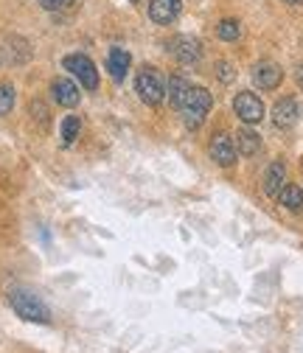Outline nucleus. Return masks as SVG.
<instances>
[{"label":"nucleus","instance_id":"obj_1","mask_svg":"<svg viewBox=\"0 0 303 353\" xmlns=\"http://www.w3.org/2000/svg\"><path fill=\"white\" fill-rule=\"evenodd\" d=\"M9 303H12V308L17 312V317H23V320H28V323H39V325L51 323V312H48V305L42 303L34 292L14 289V292L9 294Z\"/></svg>","mask_w":303,"mask_h":353},{"label":"nucleus","instance_id":"obj_2","mask_svg":"<svg viewBox=\"0 0 303 353\" xmlns=\"http://www.w3.org/2000/svg\"><path fill=\"white\" fill-rule=\"evenodd\" d=\"M135 90H138V96H141L144 104L157 107V104L166 99V81H163V76H160L157 70L144 68V70L138 73V79H135Z\"/></svg>","mask_w":303,"mask_h":353},{"label":"nucleus","instance_id":"obj_3","mask_svg":"<svg viewBox=\"0 0 303 353\" xmlns=\"http://www.w3.org/2000/svg\"><path fill=\"white\" fill-rule=\"evenodd\" d=\"M65 68L81 81V87H88V90H96V87H99V70H96V65L84 54L65 57Z\"/></svg>","mask_w":303,"mask_h":353},{"label":"nucleus","instance_id":"obj_4","mask_svg":"<svg viewBox=\"0 0 303 353\" xmlns=\"http://www.w3.org/2000/svg\"><path fill=\"white\" fill-rule=\"evenodd\" d=\"M233 110L244 123H258L264 118V104L255 93H239L233 101Z\"/></svg>","mask_w":303,"mask_h":353},{"label":"nucleus","instance_id":"obj_5","mask_svg":"<svg viewBox=\"0 0 303 353\" xmlns=\"http://www.w3.org/2000/svg\"><path fill=\"white\" fill-rule=\"evenodd\" d=\"M168 51H171V57H175L177 62H183V65H194L202 57V48H199V42L194 37H175L168 42Z\"/></svg>","mask_w":303,"mask_h":353},{"label":"nucleus","instance_id":"obj_6","mask_svg":"<svg viewBox=\"0 0 303 353\" xmlns=\"http://www.w3.org/2000/svg\"><path fill=\"white\" fill-rule=\"evenodd\" d=\"M211 157L219 163V165H233L236 163V146H233V138L225 135V132H219V135H213L211 141Z\"/></svg>","mask_w":303,"mask_h":353},{"label":"nucleus","instance_id":"obj_7","mask_svg":"<svg viewBox=\"0 0 303 353\" xmlns=\"http://www.w3.org/2000/svg\"><path fill=\"white\" fill-rule=\"evenodd\" d=\"M180 14V0H149V17L157 26L175 23Z\"/></svg>","mask_w":303,"mask_h":353},{"label":"nucleus","instance_id":"obj_8","mask_svg":"<svg viewBox=\"0 0 303 353\" xmlns=\"http://www.w3.org/2000/svg\"><path fill=\"white\" fill-rule=\"evenodd\" d=\"M281 68L275 62H258L253 68V81L262 87V90H275V87L281 84Z\"/></svg>","mask_w":303,"mask_h":353},{"label":"nucleus","instance_id":"obj_9","mask_svg":"<svg viewBox=\"0 0 303 353\" xmlns=\"http://www.w3.org/2000/svg\"><path fill=\"white\" fill-rule=\"evenodd\" d=\"M297 115H300L297 104L292 99H281L275 104V110H273V123H275V129H289V126L297 123Z\"/></svg>","mask_w":303,"mask_h":353},{"label":"nucleus","instance_id":"obj_10","mask_svg":"<svg viewBox=\"0 0 303 353\" xmlns=\"http://www.w3.org/2000/svg\"><path fill=\"white\" fill-rule=\"evenodd\" d=\"M51 93H54V101L62 104V107H76L79 104V87L70 79H57L51 84Z\"/></svg>","mask_w":303,"mask_h":353},{"label":"nucleus","instance_id":"obj_11","mask_svg":"<svg viewBox=\"0 0 303 353\" xmlns=\"http://www.w3.org/2000/svg\"><path fill=\"white\" fill-rule=\"evenodd\" d=\"M213 107V96L205 90V87H188V93L183 99V107L180 110H194V112H208Z\"/></svg>","mask_w":303,"mask_h":353},{"label":"nucleus","instance_id":"obj_12","mask_svg":"<svg viewBox=\"0 0 303 353\" xmlns=\"http://www.w3.org/2000/svg\"><path fill=\"white\" fill-rule=\"evenodd\" d=\"M286 180V165L278 160V163H273L270 168H267V174H264V194L267 196H278V191L284 188L281 183Z\"/></svg>","mask_w":303,"mask_h":353},{"label":"nucleus","instance_id":"obj_13","mask_svg":"<svg viewBox=\"0 0 303 353\" xmlns=\"http://www.w3.org/2000/svg\"><path fill=\"white\" fill-rule=\"evenodd\" d=\"M129 54L124 51V48H113L110 51V57H107V68H110V76L115 79V81H124V76H126V70H129Z\"/></svg>","mask_w":303,"mask_h":353},{"label":"nucleus","instance_id":"obj_14","mask_svg":"<svg viewBox=\"0 0 303 353\" xmlns=\"http://www.w3.org/2000/svg\"><path fill=\"white\" fill-rule=\"evenodd\" d=\"M244 157H253L258 149H262V138H258V132H253V129H242V132H236V143H233Z\"/></svg>","mask_w":303,"mask_h":353},{"label":"nucleus","instance_id":"obj_15","mask_svg":"<svg viewBox=\"0 0 303 353\" xmlns=\"http://www.w3.org/2000/svg\"><path fill=\"white\" fill-rule=\"evenodd\" d=\"M278 199H281V205L289 208V210H303V188L295 185V183L284 185V188L278 191Z\"/></svg>","mask_w":303,"mask_h":353},{"label":"nucleus","instance_id":"obj_16","mask_svg":"<svg viewBox=\"0 0 303 353\" xmlns=\"http://www.w3.org/2000/svg\"><path fill=\"white\" fill-rule=\"evenodd\" d=\"M188 87H191V84H188L183 76H171V79H168L166 93H168V101L175 104L177 110L183 107V99H186V93H188Z\"/></svg>","mask_w":303,"mask_h":353},{"label":"nucleus","instance_id":"obj_17","mask_svg":"<svg viewBox=\"0 0 303 353\" xmlns=\"http://www.w3.org/2000/svg\"><path fill=\"white\" fill-rule=\"evenodd\" d=\"M216 34H219V39H225V42H236L242 37V26H239V20H222L216 26Z\"/></svg>","mask_w":303,"mask_h":353},{"label":"nucleus","instance_id":"obj_18","mask_svg":"<svg viewBox=\"0 0 303 353\" xmlns=\"http://www.w3.org/2000/svg\"><path fill=\"white\" fill-rule=\"evenodd\" d=\"M79 129H81V121H79L76 115H68V118L62 121V143H65V146H70V143L79 138Z\"/></svg>","mask_w":303,"mask_h":353},{"label":"nucleus","instance_id":"obj_19","mask_svg":"<svg viewBox=\"0 0 303 353\" xmlns=\"http://www.w3.org/2000/svg\"><path fill=\"white\" fill-rule=\"evenodd\" d=\"M14 107V87L0 81V115H9Z\"/></svg>","mask_w":303,"mask_h":353},{"label":"nucleus","instance_id":"obj_20","mask_svg":"<svg viewBox=\"0 0 303 353\" xmlns=\"http://www.w3.org/2000/svg\"><path fill=\"white\" fill-rule=\"evenodd\" d=\"M183 121H186L188 129H199L202 121H205V115L202 112H194V110H183Z\"/></svg>","mask_w":303,"mask_h":353},{"label":"nucleus","instance_id":"obj_21","mask_svg":"<svg viewBox=\"0 0 303 353\" xmlns=\"http://www.w3.org/2000/svg\"><path fill=\"white\" fill-rule=\"evenodd\" d=\"M31 112H37V121H39L42 126L48 123V112H46V107H42L39 101H34V104H31Z\"/></svg>","mask_w":303,"mask_h":353},{"label":"nucleus","instance_id":"obj_22","mask_svg":"<svg viewBox=\"0 0 303 353\" xmlns=\"http://www.w3.org/2000/svg\"><path fill=\"white\" fill-rule=\"evenodd\" d=\"M39 3L46 6V9H65V6L73 3V0H39Z\"/></svg>","mask_w":303,"mask_h":353},{"label":"nucleus","instance_id":"obj_23","mask_svg":"<svg viewBox=\"0 0 303 353\" xmlns=\"http://www.w3.org/2000/svg\"><path fill=\"white\" fill-rule=\"evenodd\" d=\"M219 79H222V81H231V79H233V73H231V65H228V62H222V65H219Z\"/></svg>","mask_w":303,"mask_h":353},{"label":"nucleus","instance_id":"obj_24","mask_svg":"<svg viewBox=\"0 0 303 353\" xmlns=\"http://www.w3.org/2000/svg\"><path fill=\"white\" fill-rule=\"evenodd\" d=\"M297 84H303V68L297 70Z\"/></svg>","mask_w":303,"mask_h":353},{"label":"nucleus","instance_id":"obj_25","mask_svg":"<svg viewBox=\"0 0 303 353\" xmlns=\"http://www.w3.org/2000/svg\"><path fill=\"white\" fill-rule=\"evenodd\" d=\"M284 3H292V6H297V3H303V0H284Z\"/></svg>","mask_w":303,"mask_h":353},{"label":"nucleus","instance_id":"obj_26","mask_svg":"<svg viewBox=\"0 0 303 353\" xmlns=\"http://www.w3.org/2000/svg\"><path fill=\"white\" fill-rule=\"evenodd\" d=\"M133 3H141V0H133Z\"/></svg>","mask_w":303,"mask_h":353}]
</instances>
